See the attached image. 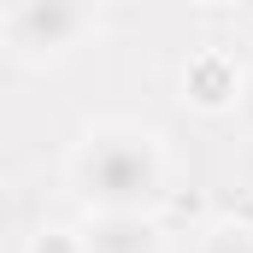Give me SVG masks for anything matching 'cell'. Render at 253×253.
<instances>
[{
    "label": "cell",
    "instance_id": "6da1fadb",
    "mask_svg": "<svg viewBox=\"0 0 253 253\" xmlns=\"http://www.w3.org/2000/svg\"><path fill=\"white\" fill-rule=\"evenodd\" d=\"M71 183L88 212H147L165 194V153L135 124L88 129L71 153Z\"/></svg>",
    "mask_w": 253,
    "mask_h": 253
},
{
    "label": "cell",
    "instance_id": "7a4b0ae2",
    "mask_svg": "<svg viewBox=\"0 0 253 253\" xmlns=\"http://www.w3.org/2000/svg\"><path fill=\"white\" fill-rule=\"evenodd\" d=\"M0 30H6V47L18 59L42 65V59H59L65 47H77L94 30V12L77 0H18V6H6Z\"/></svg>",
    "mask_w": 253,
    "mask_h": 253
},
{
    "label": "cell",
    "instance_id": "3957f363",
    "mask_svg": "<svg viewBox=\"0 0 253 253\" xmlns=\"http://www.w3.org/2000/svg\"><path fill=\"white\" fill-rule=\"evenodd\" d=\"M88 253H165V230L147 212H94L83 230Z\"/></svg>",
    "mask_w": 253,
    "mask_h": 253
},
{
    "label": "cell",
    "instance_id": "277c9868",
    "mask_svg": "<svg viewBox=\"0 0 253 253\" xmlns=\"http://www.w3.org/2000/svg\"><path fill=\"white\" fill-rule=\"evenodd\" d=\"M242 71L224 59L218 47H206V53H194L189 71H183V94H189L194 106H206V112H218V106H236L242 100Z\"/></svg>",
    "mask_w": 253,
    "mask_h": 253
},
{
    "label": "cell",
    "instance_id": "5b68a950",
    "mask_svg": "<svg viewBox=\"0 0 253 253\" xmlns=\"http://www.w3.org/2000/svg\"><path fill=\"white\" fill-rule=\"evenodd\" d=\"M194 253H253V230H242V224H218V230L200 236Z\"/></svg>",
    "mask_w": 253,
    "mask_h": 253
},
{
    "label": "cell",
    "instance_id": "8992f818",
    "mask_svg": "<svg viewBox=\"0 0 253 253\" xmlns=\"http://www.w3.org/2000/svg\"><path fill=\"white\" fill-rule=\"evenodd\" d=\"M30 253H88V248H83V236H77V230H36Z\"/></svg>",
    "mask_w": 253,
    "mask_h": 253
},
{
    "label": "cell",
    "instance_id": "52a82bcc",
    "mask_svg": "<svg viewBox=\"0 0 253 253\" xmlns=\"http://www.w3.org/2000/svg\"><path fill=\"white\" fill-rule=\"evenodd\" d=\"M236 112H242V124L253 129V71H248V83H242V100H236Z\"/></svg>",
    "mask_w": 253,
    "mask_h": 253
}]
</instances>
